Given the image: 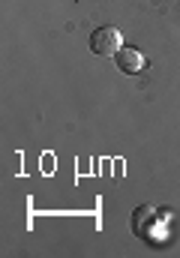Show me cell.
Listing matches in <instances>:
<instances>
[{"instance_id":"cell-1","label":"cell","mask_w":180,"mask_h":258,"mask_svg":"<svg viewBox=\"0 0 180 258\" xmlns=\"http://www.w3.org/2000/svg\"><path fill=\"white\" fill-rule=\"evenodd\" d=\"M120 48H123V39H120L117 27L102 24V27H96V30L90 33V51H93V54L108 57V54H117Z\"/></svg>"},{"instance_id":"cell-2","label":"cell","mask_w":180,"mask_h":258,"mask_svg":"<svg viewBox=\"0 0 180 258\" xmlns=\"http://www.w3.org/2000/svg\"><path fill=\"white\" fill-rule=\"evenodd\" d=\"M114 60H117V69L120 72H126V75H135V72H141V66H144V57H141V51L138 48H120L117 54H114Z\"/></svg>"}]
</instances>
